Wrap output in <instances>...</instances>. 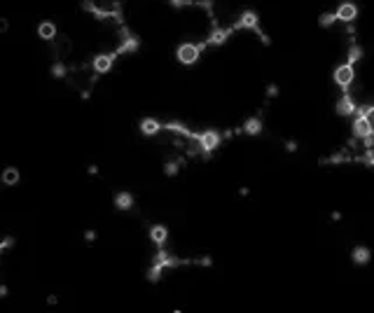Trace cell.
<instances>
[{"mask_svg":"<svg viewBox=\"0 0 374 313\" xmlns=\"http://www.w3.org/2000/svg\"><path fill=\"white\" fill-rule=\"evenodd\" d=\"M56 301H59V297H56V295H49L47 297V304H49V306H54Z\"/></svg>","mask_w":374,"mask_h":313,"instance_id":"26","label":"cell"},{"mask_svg":"<svg viewBox=\"0 0 374 313\" xmlns=\"http://www.w3.org/2000/svg\"><path fill=\"white\" fill-rule=\"evenodd\" d=\"M56 35H59V33H56V24H54V21H40V24H38V37H40V40L52 43Z\"/></svg>","mask_w":374,"mask_h":313,"instance_id":"11","label":"cell"},{"mask_svg":"<svg viewBox=\"0 0 374 313\" xmlns=\"http://www.w3.org/2000/svg\"><path fill=\"white\" fill-rule=\"evenodd\" d=\"M337 24V14L334 12H325L318 17V26H323V28H330V26Z\"/></svg>","mask_w":374,"mask_h":313,"instance_id":"18","label":"cell"},{"mask_svg":"<svg viewBox=\"0 0 374 313\" xmlns=\"http://www.w3.org/2000/svg\"><path fill=\"white\" fill-rule=\"evenodd\" d=\"M0 180H3L5 187H14L21 180V173H19V169H14V166H7V169L3 171V175H0Z\"/></svg>","mask_w":374,"mask_h":313,"instance_id":"14","label":"cell"},{"mask_svg":"<svg viewBox=\"0 0 374 313\" xmlns=\"http://www.w3.org/2000/svg\"><path fill=\"white\" fill-rule=\"evenodd\" d=\"M334 112L342 114V117H353V114L358 112V103H356V98L351 96V91H344V94H342V98H339L337 105H334Z\"/></svg>","mask_w":374,"mask_h":313,"instance_id":"7","label":"cell"},{"mask_svg":"<svg viewBox=\"0 0 374 313\" xmlns=\"http://www.w3.org/2000/svg\"><path fill=\"white\" fill-rule=\"evenodd\" d=\"M246 136H259L262 133V120L259 117H248L246 122H243V129H241Z\"/></svg>","mask_w":374,"mask_h":313,"instance_id":"15","label":"cell"},{"mask_svg":"<svg viewBox=\"0 0 374 313\" xmlns=\"http://www.w3.org/2000/svg\"><path fill=\"white\" fill-rule=\"evenodd\" d=\"M197 138H199V145H201V152L206 154H211V152H215L217 147H220V143H222V133L220 131H201L197 133Z\"/></svg>","mask_w":374,"mask_h":313,"instance_id":"5","label":"cell"},{"mask_svg":"<svg viewBox=\"0 0 374 313\" xmlns=\"http://www.w3.org/2000/svg\"><path fill=\"white\" fill-rule=\"evenodd\" d=\"M334 14H337V21H344V24H353L358 19V5L356 3H342V5L334 10Z\"/></svg>","mask_w":374,"mask_h":313,"instance_id":"9","label":"cell"},{"mask_svg":"<svg viewBox=\"0 0 374 313\" xmlns=\"http://www.w3.org/2000/svg\"><path fill=\"white\" fill-rule=\"evenodd\" d=\"M96 239H98V234L94 231V229H87V231H85V241L91 243V241H96Z\"/></svg>","mask_w":374,"mask_h":313,"instance_id":"22","label":"cell"},{"mask_svg":"<svg viewBox=\"0 0 374 313\" xmlns=\"http://www.w3.org/2000/svg\"><path fill=\"white\" fill-rule=\"evenodd\" d=\"M115 61H117V54H115V52H108V54H96L94 59L89 61V66L94 68V72H98V75H105V72L113 70Z\"/></svg>","mask_w":374,"mask_h":313,"instance_id":"6","label":"cell"},{"mask_svg":"<svg viewBox=\"0 0 374 313\" xmlns=\"http://www.w3.org/2000/svg\"><path fill=\"white\" fill-rule=\"evenodd\" d=\"M362 54H365V52H362V47H360V45H356V43H351L349 52H346V61H349V63H353V66H356L358 61H360V59H362Z\"/></svg>","mask_w":374,"mask_h":313,"instance_id":"17","label":"cell"},{"mask_svg":"<svg viewBox=\"0 0 374 313\" xmlns=\"http://www.w3.org/2000/svg\"><path fill=\"white\" fill-rule=\"evenodd\" d=\"M87 173H89V175H96L98 169H96V166H89V169H87Z\"/></svg>","mask_w":374,"mask_h":313,"instance_id":"28","label":"cell"},{"mask_svg":"<svg viewBox=\"0 0 374 313\" xmlns=\"http://www.w3.org/2000/svg\"><path fill=\"white\" fill-rule=\"evenodd\" d=\"M232 30H255L259 40H262L265 45H269V37H267L265 33H262V28H259V17L253 12V10H246L241 17L236 19L234 26H232Z\"/></svg>","mask_w":374,"mask_h":313,"instance_id":"1","label":"cell"},{"mask_svg":"<svg viewBox=\"0 0 374 313\" xmlns=\"http://www.w3.org/2000/svg\"><path fill=\"white\" fill-rule=\"evenodd\" d=\"M10 30V21L5 17H0V33H7Z\"/></svg>","mask_w":374,"mask_h":313,"instance_id":"23","label":"cell"},{"mask_svg":"<svg viewBox=\"0 0 374 313\" xmlns=\"http://www.w3.org/2000/svg\"><path fill=\"white\" fill-rule=\"evenodd\" d=\"M180 171V162H166L164 164V173L166 175H178Z\"/></svg>","mask_w":374,"mask_h":313,"instance_id":"19","label":"cell"},{"mask_svg":"<svg viewBox=\"0 0 374 313\" xmlns=\"http://www.w3.org/2000/svg\"><path fill=\"white\" fill-rule=\"evenodd\" d=\"M201 49L204 47H201L199 43H182L175 49V59H178V63H182V66H194L201 56Z\"/></svg>","mask_w":374,"mask_h":313,"instance_id":"2","label":"cell"},{"mask_svg":"<svg viewBox=\"0 0 374 313\" xmlns=\"http://www.w3.org/2000/svg\"><path fill=\"white\" fill-rule=\"evenodd\" d=\"M351 259H353V264L365 266L369 259H372V250H369L367 246H356L351 250Z\"/></svg>","mask_w":374,"mask_h":313,"instance_id":"13","label":"cell"},{"mask_svg":"<svg viewBox=\"0 0 374 313\" xmlns=\"http://www.w3.org/2000/svg\"><path fill=\"white\" fill-rule=\"evenodd\" d=\"M140 133L143 136H147V138H155V136H159V133L164 131V124L159 120H155V117H143L138 124Z\"/></svg>","mask_w":374,"mask_h":313,"instance_id":"10","label":"cell"},{"mask_svg":"<svg viewBox=\"0 0 374 313\" xmlns=\"http://www.w3.org/2000/svg\"><path fill=\"white\" fill-rule=\"evenodd\" d=\"M267 96H269V98H276L278 96V85H269V87H267Z\"/></svg>","mask_w":374,"mask_h":313,"instance_id":"21","label":"cell"},{"mask_svg":"<svg viewBox=\"0 0 374 313\" xmlns=\"http://www.w3.org/2000/svg\"><path fill=\"white\" fill-rule=\"evenodd\" d=\"M115 208H117V211H131V208H133V194L131 192H117Z\"/></svg>","mask_w":374,"mask_h":313,"instance_id":"16","label":"cell"},{"mask_svg":"<svg viewBox=\"0 0 374 313\" xmlns=\"http://www.w3.org/2000/svg\"><path fill=\"white\" fill-rule=\"evenodd\" d=\"M150 241L157 248H162L164 243L169 241V227H164V224H155V227H150Z\"/></svg>","mask_w":374,"mask_h":313,"instance_id":"12","label":"cell"},{"mask_svg":"<svg viewBox=\"0 0 374 313\" xmlns=\"http://www.w3.org/2000/svg\"><path fill=\"white\" fill-rule=\"evenodd\" d=\"M285 150H288V152H297V140H288V143H285Z\"/></svg>","mask_w":374,"mask_h":313,"instance_id":"24","label":"cell"},{"mask_svg":"<svg viewBox=\"0 0 374 313\" xmlns=\"http://www.w3.org/2000/svg\"><path fill=\"white\" fill-rule=\"evenodd\" d=\"M49 45H52V54H54L59 61L68 59L70 52H72V40H70V37H66V35H56Z\"/></svg>","mask_w":374,"mask_h":313,"instance_id":"8","label":"cell"},{"mask_svg":"<svg viewBox=\"0 0 374 313\" xmlns=\"http://www.w3.org/2000/svg\"><path fill=\"white\" fill-rule=\"evenodd\" d=\"M351 131H353V136H356V138H360V140H365V138H369V136H374V129H372V124H369L367 114L360 112V110H358V114H353V122H351Z\"/></svg>","mask_w":374,"mask_h":313,"instance_id":"4","label":"cell"},{"mask_svg":"<svg viewBox=\"0 0 374 313\" xmlns=\"http://www.w3.org/2000/svg\"><path fill=\"white\" fill-rule=\"evenodd\" d=\"M330 217H332V222H339V220H342V213H339V211H332Z\"/></svg>","mask_w":374,"mask_h":313,"instance_id":"25","label":"cell"},{"mask_svg":"<svg viewBox=\"0 0 374 313\" xmlns=\"http://www.w3.org/2000/svg\"><path fill=\"white\" fill-rule=\"evenodd\" d=\"M12 246H14V239H12V236H7V239H3V241H0V255L5 253L7 248H12Z\"/></svg>","mask_w":374,"mask_h":313,"instance_id":"20","label":"cell"},{"mask_svg":"<svg viewBox=\"0 0 374 313\" xmlns=\"http://www.w3.org/2000/svg\"><path fill=\"white\" fill-rule=\"evenodd\" d=\"M7 292H10V290H7V285H0V297H7Z\"/></svg>","mask_w":374,"mask_h":313,"instance_id":"27","label":"cell"},{"mask_svg":"<svg viewBox=\"0 0 374 313\" xmlns=\"http://www.w3.org/2000/svg\"><path fill=\"white\" fill-rule=\"evenodd\" d=\"M332 77H334V85L346 91L353 85V80H356V66L349 63V61H346V63H339V66L334 68V75H332Z\"/></svg>","mask_w":374,"mask_h":313,"instance_id":"3","label":"cell"}]
</instances>
